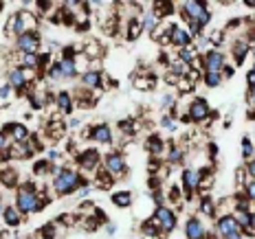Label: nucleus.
Masks as SVG:
<instances>
[{"instance_id": "1", "label": "nucleus", "mask_w": 255, "mask_h": 239, "mask_svg": "<svg viewBox=\"0 0 255 239\" xmlns=\"http://www.w3.org/2000/svg\"><path fill=\"white\" fill-rule=\"evenodd\" d=\"M44 200L46 198L38 193L35 184L26 182V184H22V187L18 189V193H15V209H18L22 215L40 213V211L44 209Z\"/></svg>"}, {"instance_id": "2", "label": "nucleus", "mask_w": 255, "mask_h": 239, "mask_svg": "<svg viewBox=\"0 0 255 239\" xmlns=\"http://www.w3.org/2000/svg\"><path fill=\"white\" fill-rule=\"evenodd\" d=\"M53 171V182L51 187L55 191L57 195H68L73 193V191H77L79 182H82V176L75 171V169H57V167H51Z\"/></svg>"}, {"instance_id": "3", "label": "nucleus", "mask_w": 255, "mask_h": 239, "mask_svg": "<svg viewBox=\"0 0 255 239\" xmlns=\"http://www.w3.org/2000/svg\"><path fill=\"white\" fill-rule=\"evenodd\" d=\"M180 15L187 22H196L198 26L209 24L211 11H209V2H198V0H187L180 4Z\"/></svg>"}, {"instance_id": "4", "label": "nucleus", "mask_w": 255, "mask_h": 239, "mask_svg": "<svg viewBox=\"0 0 255 239\" xmlns=\"http://www.w3.org/2000/svg\"><path fill=\"white\" fill-rule=\"evenodd\" d=\"M152 220L156 222L161 235H163V233H172L174 228H176V213H174V211H169L167 206H158V209L154 211Z\"/></svg>"}, {"instance_id": "5", "label": "nucleus", "mask_w": 255, "mask_h": 239, "mask_svg": "<svg viewBox=\"0 0 255 239\" xmlns=\"http://www.w3.org/2000/svg\"><path fill=\"white\" fill-rule=\"evenodd\" d=\"M104 169H106V171H108L113 178H121V176L126 173V169H128L124 154H119V152L106 154V156H104Z\"/></svg>"}, {"instance_id": "6", "label": "nucleus", "mask_w": 255, "mask_h": 239, "mask_svg": "<svg viewBox=\"0 0 255 239\" xmlns=\"http://www.w3.org/2000/svg\"><path fill=\"white\" fill-rule=\"evenodd\" d=\"M18 15V24H15V35H24V33H31V31L38 29V18H35L33 11H29V9H22Z\"/></svg>"}, {"instance_id": "7", "label": "nucleus", "mask_w": 255, "mask_h": 239, "mask_svg": "<svg viewBox=\"0 0 255 239\" xmlns=\"http://www.w3.org/2000/svg\"><path fill=\"white\" fill-rule=\"evenodd\" d=\"M227 66V60L218 49L207 51V55L203 57V68L205 73H222V68Z\"/></svg>"}, {"instance_id": "8", "label": "nucleus", "mask_w": 255, "mask_h": 239, "mask_svg": "<svg viewBox=\"0 0 255 239\" xmlns=\"http://www.w3.org/2000/svg\"><path fill=\"white\" fill-rule=\"evenodd\" d=\"M187 116H189V121H205V119H209L211 116V110H209V103L203 99V97H198V99H191V103H189V108H187Z\"/></svg>"}, {"instance_id": "9", "label": "nucleus", "mask_w": 255, "mask_h": 239, "mask_svg": "<svg viewBox=\"0 0 255 239\" xmlns=\"http://www.w3.org/2000/svg\"><path fill=\"white\" fill-rule=\"evenodd\" d=\"M42 44V38L38 31H31V33H24L18 38V51L20 53H31V55H35Z\"/></svg>"}, {"instance_id": "10", "label": "nucleus", "mask_w": 255, "mask_h": 239, "mask_svg": "<svg viewBox=\"0 0 255 239\" xmlns=\"http://www.w3.org/2000/svg\"><path fill=\"white\" fill-rule=\"evenodd\" d=\"M191 42H194V38L189 35V31L183 29L180 24H174L169 44H174V46H176V51H180V49H187V46H191Z\"/></svg>"}, {"instance_id": "11", "label": "nucleus", "mask_w": 255, "mask_h": 239, "mask_svg": "<svg viewBox=\"0 0 255 239\" xmlns=\"http://www.w3.org/2000/svg\"><path fill=\"white\" fill-rule=\"evenodd\" d=\"M216 231L220 233V237H227V235H231V233H242V228L238 226L233 215H222V217H218V222H216Z\"/></svg>"}, {"instance_id": "12", "label": "nucleus", "mask_w": 255, "mask_h": 239, "mask_svg": "<svg viewBox=\"0 0 255 239\" xmlns=\"http://www.w3.org/2000/svg\"><path fill=\"white\" fill-rule=\"evenodd\" d=\"M172 29H174V22H158V26L152 31V40L158 42V44H169V40H172Z\"/></svg>"}, {"instance_id": "13", "label": "nucleus", "mask_w": 255, "mask_h": 239, "mask_svg": "<svg viewBox=\"0 0 255 239\" xmlns=\"http://www.w3.org/2000/svg\"><path fill=\"white\" fill-rule=\"evenodd\" d=\"M185 235L187 239H205V226L203 222L198 220V217H189L187 222H185Z\"/></svg>"}, {"instance_id": "14", "label": "nucleus", "mask_w": 255, "mask_h": 239, "mask_svg": "<svg viewBox=\"0 0 255 239\" xmlns=\"http://www.w3.org/2000/svg\"><path fill=\"white\" fill-rule=\"evenodd\" d=\"M113 127L106 125V123H99L95 127H90V139L95 143H113Z\"/></svg>"}, {"instance_id": "15", "label": "nucleus", "mask_w": 255, "mask_h": 239, "mask_svg": "<svg viewBox=\"0 0 255 239\" xmlns=\"http://www.w3.org/2000/svg\"><path fill=\"white\" fill-rule=\"evenodd\" d=\"M231 53H233V57H236V64H242L249 55H251V42L244 40V38L236 40L233 42V46H231Z\"/></svg>"}, {"instance_id": "16", "label": "nucleus", "mask_w": 255, "mask_h": 239, "mask_svg": "<svg viewBox=\"0 0 255 239\" xmlns=\"http://www.w3.org/2000/svg\"><path fill=\"white\" fill-rule=\"evenodd\" d=\"M55 105L57 110H60L62 114H71L73 108H75V101H73V94L66 92V90H60V92L55 94Z\"/></svg>"}, {"instance_id": "17", "label": "nucleus", "mask_w": 255, "mask_h": 239, "mask_svg": "<svg viewBox=\"0 0 255 239\" xmlns=\"http://www.w3.org/2000/svg\"><path fill=\"white\" fill-rule=\"evenodd\" d=\"M200 182H203V173L200 171H196V169H185L183 171V187L187 191L200 189Z\"/></svg>"}, {"instance_id": "18", "label": "nucleus", "mask_w": 255, "mask_h": 239, "mask_svg": "<svg viewBox=\"0 0 255 239\" xmlns=\"http://www.w3.org/2000/svg\"><path fill=\"white\" fill-rule=\"evenodd\" d=\"M9 86H11L13 90H18V92H24V90L29 88V81L24 79V73H22L20 66L9 73Z\"/></svg>"}, {"instance_id": "19", "label": "nucleus", "mask_w": 255, "mask_h": 239, "mask_svg": "<svg viewBox=\"0 0 255 239\" xmlns=\"http://www.w3.org/2000/svg\"><path fill=\"white\" fill-rule=\"evenodd\" d=\"M143 33V24H141V18H128V22H126V40H130V42H134V40H139V35Z\"/></svg>"}, {"instance_id": "20", "label": "nucleus", "mask_w": 255, "mask_h": 239, "mask_svg": "<svg viewBox=\"0 0 255 239\" xmlns=\"http://www.w3.org/2000/svg\"><path fill=\"white\" fill-rule=\"evenodd\" d=\"M7 134L11 136V141H15V143H26L29 141V130H26V125H22V123L7 125Z\"/></svg>"}, {"instance_id": "21", "label": "nucleus", "mask_w": 255, "mask_h": 239, "mask_svg": "<svg viewBox=\"0 0 255 239\" xmlns=\"http://www.w3.org/2000/svg\"><path fill=\"white\" fill-rule=\"evenodd\" d=\"M102 77L104 75L99 71H88L86 75H82V86L93 92V90H97L99 86H102Z\"/></svg>"}, {"instance_id": "22", "label": "nucleus", "mask_w": 255, "mask_h": 239, "mask_svg": "<svg viewBox=\"0 0 255 239\" xmlns=\"http://www.w3.org/2000/svg\"><path fill=\"white\" fill-rule=\"evenodd\" d=\"M77 162L82 164V169H95L99 162V154L95 150H86L84 154H79L77 156Z\"/></svg>"}, {"instance_id": "23", "label": "nucleus", "mask_w": 255, "mask_h": 239, "mask_svg": "<svg viewBox=\"0 0 255 239\" xmlns=\"http://www.w3.org/2000/svg\"><path fill=\"white\" fill-rule=\"evenodd\" d=\"M82 53L88 57L90 62H97V60H102V57H104V46L99 44V42L93 40V42H86V46H84Z\"/></svg>"}, {"instance_id": "24", "label": "nucleus", "mask_w": 255, "mask_h": 239, "mask_svg": "<svg viewBox=\"0 0 255 239\" xmlns=\"http://www.w3.org/2000/svg\"><path fill=\"white\" fill-rule=\"evenodd\" d=\"M57 66H60V71H62V77H64V79H73V77H77L75 62L68 60V57H62V60L57 62Z\"/></svg>"}, {"instance_id": "25", "label": "nucleus", "mask_w": 255, "mask_h": 239, "mask_svg": "<svg viewBox=\"0 0 255 239\" xmlns=\"http://www.w3.org/2000/svg\"><path fill=\"white\" fill-rule=\"evenodd\" d=\"M132 83L136 90H152L156 86V79H154V75H136L132 79Z\"/></svg>"}, {"instance_id": "26", "label": "nucleus", "mask_w": 255, "mask_h": 239, "mask_svg": "<svg viewBox=\"0 0 255 239\" xmlns=\"http://www.w3.org/2000/svg\"><path fill=\"white\" fill-rule=\"evenodd\" d=\"M73 62H75V68H77V75H86V73L93 68V62L88 60L84 53H77V55H73Z\"/></svg>"}, {"instance_id": "27", "label": "nucleus", "mask_w": 255, "mask_h": 239, "mask_svg": "<svg viewBox=\"0 0 255 239\" xmlns=\"http://www.w3.org/2000/svg\"><path fill=\"white\" fill-rule=\"evenodd\" d=\"M158 22H161V20H158V15L154 13L152 9H150V11H145V13H143V18H141L143 31H147V33H152V31L158 26Z\"/></svg>"}, {"instance_id": "28", "label": "nucleus", "mask_w": 255, "mask_h": 239, "mask_svg": "<svg viewBox=\"0 0 255 239\" xmlns=\"http://www.w3.org/2000/svg\"><path fill=\"white\" fill-rule=\"evenodd\" d=\"M2 217H4V224H9V226H18V224H20V217H22V213H20V211L15 209V206H4Z\"/></svg>"}, {"instance_id": "29", "label": "nucleus", "mask_w": 255, "mask_h": 239, "mask_svg": "<svg viewBox=\"0 0 255 239\" xmlns=\"http://www.w3.org/2000/svg\"><path fill=\"white\" fill-rule=\"evenodd\" d=\"M178 60L185 62L187 66H191L194 62L200 60V55H198V51H196L194 46H187V49H180V51H178Z\"/></svg>"}, {"instance_id": "30", "label": "nucleus", "mask_w": 255, "mask_h": 239, "mask_svg": "<svg viewBox=\"0 0 255 239\" xmlns=\"http://www.w3.org/2000/svg\"><path fill=\"white\" fill-rule=\"evenodd\" d=\"M113 204L119 206V209H128L132 204V193L130 191H117L113 195Z\"/></svg>"}, {"instance_id": "31", "label": "nucleus", "mask_w": 255, "mask_h": 239, "mask_svg": "<svg viewBox=\"0 0 255 239\" xmlns=\"http://www.w3.org/2000/svg\"><path fill=\"white\" fill-rule=\"evenodd\" d=\"M20 68H38L40 66V57L31 55V53H20Z\"/></svg>"}, {"instance_id": "32", "label": "nucleus", "mask_w": 255, "mask_h": 239, "mask_svg": "<svg viewBox=\"0 0 255 239\" xmlns=\"http://www.w3.org/2000/svg\"><path fill=\"white\" fill-rule=\"evenodd\" d=\"M141 233H143L145 237H158V235H161V231H158L156 222H154L152 217H150V220H145V222L141 224Z\"/></svg>"}, {"instance_id": "33", "label": "nucleus", "mask_w": 255, "mask_h": 239, "mask_svg": "<svg viewBox=\"0 0 255 239\" xmlns=\"http://www.w3.org/2000/svg\"><path fill=\"white\" fill-rule=\"evenodd\" d=\"M203 81H205L207 88H218L222 83V77H220V73H205Z\"/></svg>"}, {"instance_id": "34", "label": "nucleus", "mask_w": 255, "mask_h": 239, "mask_svg": "<svg viewBox=\"0 0 255 239\" xmlns=\"http://www.w3.org/2000/svg\"><path fill=\"white\" fill-rule=\"evenodd\" d=\"M200 213H205L207 217H216V200L205 198L200 202Z\"/></svg>"}, {"instance_id": "35", "label": "nucleus", "mask_w": 255, "mask_h": 239, "mask_svg": "<svg viewBox=\"0 0 255 239\" xmlns=\"http://www.w3.org/2000/svg\"><path fill=\"white\" fill-rule=\"evenodd\" d=\"M0 182L7 184V187H13V184L18 182V173H15L13 169H4V171L0 173Z\"/></svg>"}, {"instance_id": "36", "label": "nucleus", "mask_w": 255, "mask_h": 239, "mask_svg": "<svg viewBox=\"0 0 255 239\" xmlns=\"http://www.w3.org/2000/svg\"><path fill=\"white\" fill-rule=\"evenodd\" d=\"M255 154V145L251 143V139H242V158L244 160H251Z\"/></svg>"}, {"instance_id": "37", "label": "nucleus", "mask_w": 255, "mask_h": 239, "mask_svg": "<svg viewBox=\"0 0 255 239\" xmlns=\"http://www.w3.org/2000/svg\"><path fill=\"white\" fill-rule=\"evenodd\" d=\"M147 147H150V152L154 156H158V154H163V141L158 139V136H152L150 141H147Z\"/></svg>"}, {"instance_id": "38", "label": "nucleus", "mask_w": 255, "mask_h": 239, "mask_svg": "<svg viewBox=\"0 0 255 239\" xmlns=\"http://www.w3.org/2000/svg\"><path fill=\"white\" fill-rule=\"evenodd\" d=\"M244 195H247V200L255 204V180H249L247 178V184H244Z\"/></svg>"}, {"instance_id": "39", "label": "nucleus", "mask_w": 255, "mask_h": 239, "mask_svg": "<svg viewBox=\"0 0 255 239\" xmlns=\"http://www.w3.org/2000/svg\"><path fill=\"white\" fill-rule=\"evenodd\" d=\"M169 164H178L183 160V152H180V147H169V156H167Z\"/></svg>"}, {"instance_id": "40", "label": "nucleus", "mask_w": 255, "mask_h": 239, "mask_svg": "<svg viewBox=\"0 0 255 239\" xmlns=\"http://www.w3.org/2000/svg\"><path fill=\"white\" fill-rule=\"evenodd\" d=\"M49 136H51L53 141L62 139V136H64V125H62V123H51V127H49Z\"/></svg>"}, {"instance_id": "41", "label": "nucleus", "mask_w": 255, "mask_h": 239, "mask_svg": "<svg viewBox=\"0 0 255 239\" xmlns=\"http://www.w3.org/2000/svg\"><path fill=\"white\" fill-rule=\"evenodd\" d=\"M176 88H178L183 94H187V92H191V90H194V83H191L187 77H183V79H180V81L176 83Z\"/></svg>"}, {"instance_id": "42", "label": "nucleus", "mask_w": 255, "mask_h": 239, "mask_svg": "<svg viewBox=\"0 0 255 239\" xmlns=\"http://www.w3.org/2000/svg\"><path fill=\"white\" fill-rule=\"evenodd\" d=\"M119 127H121V132H124V134H128V136H132V134H134V121H121V123H119Z\"/></svg>"}, {"instance_id": "43", "label": "nucleus", "mask_w": 255, "mask_h": 239, "mask_svg": "<svg viewBox=\"0 0 255 239\" xmlns=\"http://www.w3.org/2000/svg\"><path fill=\"white\" fill-rule=\"evenodd\" d=\"M15 24H18V15H11V18L7 20V24H4V33L15 35Z\"/></svg>"}, {"instance_id": "44", "label": "nucleus", "mask_w": 255, "mask_h": 239, "mask_svg": "<svg viewBox=\"0 0 255 239\" xmlns=\"http://www.w3.org/2000/svg\"><path fill=\"white\" fill-rule=\"evenodd\" d=\"M49 79H53V81H60L62 77V71H60V66H57V62L55 64H51V68H49Z\"/></svg>"}, {"instance_id": "45", "label": "nucleus", "mask_w": 255, "mask_h": 239, "mask_svg": "<svg viewBox=\"0 0 255 239\" xmlns=\"http://www.w3.org/2000/svg\"><path fill=\"white\" fill-rule=\"evenodd\" d=\"M9 141H11V136H9L7 132H0V152L2 154L9 152Z\"/></svg>"}, {"instance_id": "46", "label": "nucleus", "mask_w": 255, "mask_h": 239, "mask_svg": "<svg viewBox=\"0 0 255 239\" xmlns=\"http://www.w3.org/2000/svg\"><path fill=\"white\" fill-rule=\"evenodd\" d=\"M236 184L240 189H244V184H247V171H244V167H240L236 171Z\"/></svg>"}, {"instance_id": "47", "label": "nucleus", "mask_w": 255, "mask_h": 239, "mask_svg": "<svg viewBox=\"0 0 255 239\" xmlns=\"http://www.w3.org/2000/svg\"><path fill=\"white\" fill-rule=\"evenodd\" d=\"M11 86H9V83H2V86H0V101H9L11 99Z\"/></svg>"}, {"instance_id": "48", "label": "nucleus", "mask_w": 255, "mask_h": 239, "mask_svg": "<svg viewBox=\"0 0 255 239\" xmlns=\"http://www.w3.org/2000/svg\"><path fill=\"white\" fill-rule=\"evenodd\" d=\"M244 171H247V178H249V180H255V158H251V160L247 162Z\"/></svg>"}, {"instance_id": "49", "label": "nucleus", "mask_w": 255, "mask_h": 239, "mask_svg": "<svg viewBox=\"0 0 255 239\" xmlns=\"http://www.w3.org/2000/svg\"><path fill=\"white\" fill-rule=\"evenodd\" d=\"M233 75H236V66H229V64H227V66L222 68V73H220L222 79H231Z\"/></svg>"}, {"instance_id": "50", "label": "nucleus", "mask_w": 255, "mask_h": 239, "mask_svg": "<svg viewBox=\"0 0 255 239\" xmlns=\"http://www.w3.org/2000/svg\"><path fill=\"white\" fill-rule=\"evenodd\" d=\"M247 103H249V108L255 110V86L249 88V92H247Z\"/></svg>"}, {"instance_id": "51", "label": "nucleus", "mask_w": 255, "mask_h": 239, "mask_svg": "<svg viewBox=\"0 0 255 239\" xmlns=\"http://www.w3.org/2000/svg\"><path fill=\"white\" fill-rule=\"evenodd\" d=\"M180 79H183V77L174 75V73H172V71H167V73H165V81H167V83H172V86H176V83L180 81Z\"/></svg>"}, {"instance_id": "52", "label": "nucleus", "mask_w": 255, "mask_h": 239, "mask_svg": "<svg viewBox=\"0 0 255 239\" xmlns=\"http://www.w3.org/2000/svg\"><path fill=\"white\" fill-rule=\"evenodd\" d=\"M247 83H249V88L255 86V64H253V68H251V71L247 73Z\"/></svg>"}, {"instance_id": "53", "label": "nucleus", "mask_w": 255, "mask_h": 239, "mask_svg": "<svg viewBox=\"0 0 255 239\" xmlns=\"http://www.w3.org/2000/svg\"><path fill=\"white\" fill-rule=\"evenodd\" d=\"M161 125L165 127V130H174V119H172V116H163Z\"/></svg>"}, {"instance_id": "54", "label": "nucleus", "mask_w": 255, "mask_h": 239, "mask_svg": "<svg viewBox=\"0 0 255 239\" xmlns=\"http://www.w3.org/2000/svg\"><path fill=\"white\" fill-rule=\"evenodd\" d=\"M247 233L255 237V211H251V222H249V231Z\"/></svg>"}, {"instance_id": "55", "label": "nucleus", "mask_w": 255, "mask_h": 239, "mask_svg": "<svg viewBox=\"0 0 255 239\" xmlns=\"http://www.w3.org/2000/svg\"><path fill=\"white\" fill-rule=\"evenodd\" d=\"M172 103H174V99L169 97V94H165V97H161V105H163V108H169Z\"/></svg>"}, {"instance_id": "56", "label": "nucleus", "mask_w": 255, "mask_h": 239, "mask_svg": "<svg viewBox=\"0 0 255 239\" xmlns=\"http://www.w3.org/2000/svg\"><path fill=\"white\" fill-rule=\"evenodd\" d=\"M53 4H55V2H38V7L42 9V11H51Z\"/></svg>"}, {"instance_id": "57", "label": "nucleus", "mask_w": 255, "mask_h": 239, "mask_svg": "<svg viewBox=\"0 0 255 239\" xmlns=\"http://www.w3.org/2000/svg\"><path fill=\"white\" fill-rule=\"evenodd\" d=\"M244 4H247V7H251L255 11V0H244Z\"/></svg>"}, {"instance_id": "58", "label": "nucleus", "mask_w": 255, "mask_h": 239, "mask_svg": "<svg viewBox=\"0 0 255 239\" xmlns=\"http://www.w3.org/2000/svg\"><path fill=\"white\" fill-rule=\"evenodd\" d=\"M249 119H255V110L249 108Z\"/></svg>"}, {"instance_id": "59", "label": "nucleus", "mask_w": 255, "mask_h": 239, "mask_svg": "<svg viewBox=\"0 0 255 239\" xmlns=\"http://www.w3.org/2000/svg\"><path fill=\"white\" fill-rule=\"evenodd\" d=\"M2 211H4V202H2V198H0V215H2Z\"/></svg>"}]
</instances>
